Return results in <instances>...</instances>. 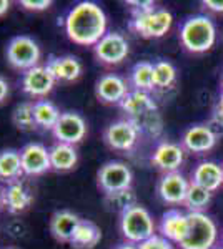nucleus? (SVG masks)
<instances>
[{
  "instance_id": "44",
  "label": "nucleus",
  "mask_w": 223,
  "mask_h": 249,
  "mask_svg": "<svg viewBox=\"0 0 223 249\" xmlns=\"http://www.w3.org/2000/svg\"><path fill=\"white\" fill-rule=\"evenodd\" d=\"M222 40H223V34H222Z\"/></svg>"
},
{
  "instance_id": "18",
  "label": "nucleus",
  "mask_w": 223,
  "mask_h": 249,
  "mask_svg": "<svg viewBox=\"0 0 223 249\" xmlns=\"http://www.w3.org/2000/svg\"><path fill=\"white\" fill-rule=\"evenodd\" d=\"M158 230H160V236H163L170 243L180 244L186 231H188V216H186V213L177 210V208L165 211L162 214Z\"/></svg>"
},
{
  "instance_id": "15",
  "label": "nucleus",
  "mask_w": 223,
  "mask_h": 249,
  "mask_svg": "<svg viewBox=\"0 0 223 249\" xmlns=\"http://www.w3.org/2000/svg\"><path fill=\"white\" fill-rule=\"evenodd\" d=\"M128 91H130V87L127 80L115 73L103 75L95 83V96L99 98V102L107 103V105H115V103L120 105Z\"/></svg>"
},
{
  "instance_id": "40",
  "label": "nucleus",
  "mask_w": 223,
  "mask_h": 249,
  "mask_svg": "<svg viewBox=\"0 0 223 249\" xmlns=\"http://www.w3.org/2000/svg\"><path fill=\"white\" fill-rule=\"evenodd\" d=\"M3 206V198H2V190H0V210H2Z\"/></svg>"
},
{
  "instance_id": "1",
  "label": "nucleus",
  "mask_w": 223,
  "mask_h": 249,
  "mask_svg": "<svg viewBox=\"0 0 223 249\" xmlns=\"http://www.w3.org/2000/svg\"><path fill=\"white\" fill-rule=\"evenodd\" d=\"M63 27L70 42L93 48L107 35V15L99 3L85 0L67 12Z\"/></svg>"
},
{
  "instance_id": "9",
  "label": "nucleus",
  "mask_w": 223,
  "mask_h": 249,
  "mask_svg": "<svg viewBox=\"0 0 223 249\" xmlns=\"http://www.w3.org/2000/svg\"><path fill=\"white\" fill-rule=\"evenodd\" d=\"M140 130L128 118L117 120L108 124L103 131V142L108 148L115 151H130L139 142Z\"/></svg>"
},
{
  "instance_id": "16",
  "label": "nucleus",
  "mask_w": 223,
  "mask_h": 249,
  "mask_svg": "<svg viewBox=\"0 0 223 249\" xmlns=\"http://www.w3.org/2000/svg\"><path fill=\"white\" fill-rule=\"evenodd\" d=\"M185 161V150L182 144L172 142H162L157 144L152 155V164L157 166L160 171L175 173L180 170V166Z\"/></svg>"
},
{
  "instance_id": "22",
  "label": "nucleus",
  "mask_w": 223,
  "mask_h": 249,
  "mask_svg": "<svg viewBox=\"0 0 223 249\" xmlns=\"http://www.w3.org/2000/svg\"><path fill=\"white\" fill-rule=\"evenodd\" d=\"M2 198L3 208H7L10 214H20V213L27 211L32 201H34L32 193L23 186L22 181L7 184L2 190Z\"/></svg>"
},
{
  "instance_id": "7",
  "label": "nucleus",
  "mask_w": 223,
  "mask_h": 249,
  "mask_svg": "<svg viewBox=\"0 0 223 249\" xmlns=\"http://www.w3.org/2000/svg\"><path fill=\"white\" fill-rule=\"evenodd\" d=\"M132 170L122 161H107L97 173V186L103 195L132 188Z\"/></svg>"
},
{
  "instance_id": "19",
  "label": "nucleus",
  "mask_w": 223,
  "mask_h": 249,
  "mask_svg": "<svg viewBox=\"0 0 223 249\" xmlns=\"http://www.w3.org/2000/svg\"><path fill=\"white\" fill-rule=\"evenodd\" d=\"M47 70L55 78V82H75L82 75V63L74 55H63V57H57L50 55L45 63Z\"/></svg>"
},
{
  "instance_id": "21",
  "label": "nucleus",
  "mask_w": 223,
  "mask_h": 249,
  "mask_svg": "<svg viewBox=\"0 0 223 249\" xmlns=\"http://www.w3.org/2000/svg\"><path fill=\"white\" fill-rule=\"evenodd\" d=\"M80 219L75 213L68 210L55 211L50 218V234L59 241V243H70L74 238L77 228L80 224Z\"/></svg>"
},
{
  "instance_id": "10",
  "label": "nucleus",
  "mask_w": 223,
  "mask_h": 249,
  "mask_svg": "<svg viewBox=\"0 0 223 249\" xmlns=\"http://www.w3.org/2000/svg\"><path fill=\"white\" fill-rule=\"evenodd\" d=\"M57 143L77 144L87 135V122L77 111H63L52 130Z\"/></svg>"
},
{
  "instance_id": "2",
  "label": "nucleus",
  "mask_w": 223,
  "mask_h": 249,
  "mask_svg": "<svg viewBox=\"0 0 223 249\" xmlns=\"http://www.w3.org/2000/svg\"><path fill=\"white\" fill-rule=\"evenodd\" d=\"M182 47L190 53H206L217 42V27L208 15H193L183 20L178 32Z\"/></svg>"
},
{
  "instance_id": "28",
  "label": "nucleus",
  "mask_w": 223,
  "mask_h": 249,
  "mask_svg": "<svg viewBox=\"0 0 223 249\" xmlns=\"http://www.w3.org/2000/svg\"><path fill=\"white\" fill-rule=\"evenodd\" d=\"M103 204L110 213L123 214L125 211L130 210L132 206H135V204H139V203H137L135 191H133L132 188H128V190H122V191L103 195Z\"/></svg>"
},
{
  "instance_id": "23",
  "label": "nucleus",
  "mask_w": 223,
  "mask_h": 249,
  "mask_svg": "<svg viewBox=\"0 0 223 249\" xmlns=\"http://www.w3.org/2000/svg\"><path fill=\"white\" fill-rule=\"evenodd\" d=\"M48 151H50V163L54 171L59 173L70 171L79 163V153H77L74 144L55 143Z\"/></svg>"
},
{
  "instance_id": "3",
  "label": "nucleus",
  "mask_w": 223,
  "mask_h": 249,
  "mask_svg": "<svg viewBox=\"0 0 223 249\" xmlns=\"http://www.w3.org/2000/svg\"><path fill=\"white\" fill-rule=\"evenodd\" d=\"M120 232L127 243L140 246L142 243L148 241L157 234L155 232V221L148 210L142 204H135L123 214H120Z\"/></svg>"
},
{
  "instance_id": "6",
  "label": "nucleus",
  "mask_w": 223,
  "mask_h": 249,
  "mask_svg": "<svg viewBox=\"0 0 223 249\" xmlns=\"http://www.w3.org/2000/svg\"><path fill=\"white\" fill-rule=\"evenodd\" d=\"M173 25V15L167 9L157 7L148 14L132 17L128 29L140 35L142 38H162L168 34Z\"/></svg>"
},
{
  "instance_id": "30",
  "label": "nucleus",
  "mask_w": 223,
  "mask_h": 249,
  "mask_svg": "<svg viewBox=\"0 0 223 249\" xmlns=\"http://www.w3.org/2000/svg\"><path fill=\"white\" fill-rule=\"evenodd\" d=\"M213 193L205 190V188L198 186V184L190 183L188 193H186L185 198V206L188 213H203L208 208L210 201H212Z\"/></svg>"
},
{
  "instance_id": "45",
  "label": "nucleus",
  "mask_w": 223,
  "mask_h": 249,
  "mask_svg": "<svg viewBox=\"0 0 223 249\" xmlns=\"http://www.w3.org/2000/svg\"><path fill=\"white\" fill-rule=\"evenodd\" d=\"M222 168H223V164H222Z\"/></svg>"
},
{
  "instance_id": "25",
  "label": "nucleus",
  "mask_w": 223,
  "mask_h": 249,
  "mask_svg": "<svg viewBox=\"0 0 223 249\" xmlns=\"http://www.w3.org/2000/svg\"><path fill=\"white\" fill-rule=\"evenodd\" d=\"M102 239V231L90 219H82L70 244L74 249H93Z\"/></svg>"
},
{
  "instance_id": "11",
  "label": "nucleus",
  "mask_w": 223,
  "mask_h": 249,
  "mask_svg": "<svg viewBox=\"0 0 223 249\" xmlns=\"http://www.w3.org/2000/svg\"><path fill=\"white\" fill-rule=\"evenodd\" d=\"M188 188H190V179H186L180 171L165 173L157 184V193L165 204L180 206V204L185 203Z\"/></svg>"
},
{
  "instance_id": "34",
  "label": "nucleus",
  "mask_w": 223,
  "mask_h": 249,
  "mask_svg": "<svg viewBox=\"0 0 223 249\" xmlns=\"http://www.w3.org/2000/svg\"><path fill=\"white\" fill-rule=\"evenodd\" d=\"M127 5H130L132 17H139V15L148 14V12L157 9V3L152 2V0H145V2H127Z\"/></svg>"
},
{
  "instance_id": "33",
  "label": "nucleus",
  "mask_w": 223,
  "mask_h": 249,
  "mask_svg": "<svg viewBox=\"0 0 223 249\" xmlns=\"http://www.w3.org/2000/svg\"><path fill=\"white\" fill-rule=\"evenodd\" d=\"M139 248L140 249H175L173 248V243H170L168 239H165L163 236H160V234H155L153 238L142 243Z\"/></svg>"
},
{
  "instance_id": "35",
  "label": "nucleus",
  "mask_w": 223,
  "mask_h": 249,
  "mask_svg": "<svg viewBox=\"0 0 223 249\" xmlns=\"http://www.w3.org/2000/svg\"><path fill=\"white\" fill-rule=\"evenodd\" d=\"M52 2L50 0H20V7L27 12H43L50 9Z\"/></svg>"
},
{
  "instance_id": "27",
  "label": "nucleus",
  "mask_w": 223,
  "mask_h": 249,
  "mask_svg": "<svg viewBox=\"0 0 223 249\" xmlns=\"http://www.w3.org/2000/svg\"><path fill=\"white\" fill-rule=\"evenodd\" d=\"M130 85L132 90L145 91V93H150L152 90H155V87H153V63H135L130 71Z\"/></svg>"
},
{
  "instance_id": "20",
  "label": "nucleus",
  "mask_w": 223,
  "mask_h": 249,
  "mask_svg": "<svg viewBox=\"0 0 223 249\" xmlns=\"http://www.w3.org/2000/svg\"><path fill=\"white\" fill-rule=\"evenodd\" d=\"M190 183L198 184L208 191H218L223 186V168L215 161H200L193 168Z\"/></svg>"
},
{
  "instance_id": "31",
  "label": "nucleus",
  "mask_w": 223,
  "mask_h": 249,
  "mask_svg": "<svg viewBox=\"0 0 223 249\" xmlns=\"http://www.w3.org/2000/svg\"><path fill=\"white\" fill-rule=\"evenodd\" d=\"M12 123L20 131H34L37 128L34 118V102H22L12 111Z\"/></svg>"
},
{
  "instance_id": "46",
  "label": "nucleus",
  "mask_w": 223,
  "mask_h": 249,
  "mask_svg": "<svg viewBox=\"0 0 223 249\" xmlns=\"http://www.w3.org/2000/svg\"><path fill=\"white\" fill-rule=\"evenodd\" d=\"M222 241H223V238H222Z\"/></svg>"
},
{
  "instance_id": "32",
  "label": "nucleus",
  "mask_w": 223,
  "mask_h": 249,
  "mask_svg": "<svg viewBox=\"0 0 223 249\" xmlns=\"http://www.w3.org/2000/svg\"><path fill=\"white\" fill-rule=\"evenodd\" d=\"M206 124H208L210 130H212L217 136L223 135V91L220 93V98H218L217 105H215L212 120H210Z\"/></svg>"
},
{
  "instance_id": "41",
  "label": "nucleus",
  "mask_w": 223,
  "mask_h": 249,
  "mask_svg": "<svg viewBox=\"0 0 223 249\" xmlns=\"http://www.w3.org/2000/svg\"><path fill=\"white\" fill-rule=\"evenodd\" d=\"M213 249H223V246H220V248H213Z\"/></svg>"
},
{
  "instance_id": "13",
  "label": "nucleus",
  "mask_w": 223,
  "mask_h": 249,
  "mask_svg": "<svg viewBox=\"0 0 223 249\" xmlns=\"http://www.w3.org/2000/svg\"><path fill=\"white\" fill-rule=\"evenodd\" d=\"M22 90L23 93H27L32 98H43L54 90L55 87V78L50 75V71L47 70L45 65L34 67L30 70L22 73Z\"/></svg>"
},
{
  "instance_id": "36",
  "label": "nucleus",
  "mask_w": 223,
  "mask_h": 249,
  "mask_svg": "<svg viewBox=\"0 0 223 249\" xmlns=\"http://www.w3.org/2000/svg\"><path fill=\"white\" fill-rule=\"evenodd\" d=\"M203 7L213 14H223V0H203Z\"/></svg>"
},
{
  "instance_id": "42",
  "label": "nucleus",
  "mask_w": 223,
  "mask_h": 249,
  "mask_svg": "<svg viewBox=\"0 0 223 249\" xmlns=\"http://www.w3.org/2000/svg\"><path fill=\"white\" fill-rule=\"evenodd\" d=\"M222 88H223V78H222Z\"/></svg>"
},
{
  "instance_id": "5",
  "label": "nucleus",
  "mask_w": 223,
  "mask_h": 249,
  "mask_svg": "<svg viewBox=\"0 0 223 249\" xmlns=\"http://www.w3.org/2000/svg\"><path fill=\"white\" fill-rule=\"evenodd\" d=\"M40 57H42V52L39 43L27 35L14 37L5 47V58L15 70L27 71L34 67H39Z\"/></svg>"
},
{
  "instance_id": "12",
  "label": "nucleus",
  "mask_w": 223,
  "mask_h": 249,
  "mask_svg": "<svg viewBox=\"0 0 223 249\" xmlns=\"http://www.w3.org/2000/svg\"><path fill=\"white\" fill-rule=\"evenodd\" d=\"M20 161L27 176H40L52 170L50 151L42 143H27L20 150Z\"/></svg>"
},
{
  "instance_id": "26",
  "label": "nucleus",
  "mask_w": 223,
  "mask_h": 249,
  "mask_svg": "<svg viewBox=\"0 0 223 249\" xmlns=\"http://www.w3.org/2000/svg\"><path fill=\"white\" fill-rule=\"evenodd\" d=\"M60 110L57 108L50 100H37L34 103V118L37 128L42 130H54V126L57 124L60 118Z\"/></svg>"
},
{
  "instance_id": "37",
  "label": "nucleus",
  "mask_w": 223,
  "mask_h": 249,
  "mask_svg": "<svg viewBox=\"0 0 223 249\" xmlns=\"http://www.w3.org/2000/svg\"><path fill=\"white\" fill-rule=\"evenodd\" d=\"M9 93H10L9 82H7V78H3L2 75H0V105L9 98Z\"/></svg>"
},
{
  "instance_id": "17",
  "label": "nucleus",
  "mask_w": 223,
  "mask_h": 249,
  "mask_svg": "<svg viewBox=\"0 0 223 249\" xmlns=\"http://www.w3.org/2000/svg\"><path fill=\"white\" fill-rule=\"evenodd\" d=\"M120 108L127 113V118L132 122L143 118L153 111H158V105L150 93L139 90H130L120 103Z\"/></svg>"
},
{
  "instance_id": "43",
  "label": "nucleus",
  "mask_w": 223,
  "mask_h": 249,
  "mask_svg": "<svg viewBox=\"0 0 223 249\" xmlns=\"http://www.w3.org/2000/svg\"><path fill=\"white\" fill-rule=\"evenodd\" d=\"M7 249H15V248H7Z\"/></svg>"
},
{
  "instance_id": "14",
  "label": "nucleus",
  "mask_w": 223,
  "mask_h": 249,
  "mask_svg": "<svg viewBox=\"0 0 223 249\" xmlns=\"http://www.w3.org/2000/svg\"><path fill=\"white\" fill-rule=\"evenodd\" d=\"M218 136L210 130L208 124H193L182 136V146L185 151L195 155H203L213 150Z\"/></svg>"
},
{
  "instance_id": "38",
  "label": "nucleus",
  "mask_w": 223,
  "mask_h": 249,
  "mask_svg": "<svg viewBox=\"0 0 223 249\" xmlns=\"http://www.w3.org/2000/svg\"><path fill=\"white\" fill-rule=\"evenodd\" d=\"M9 9H10L9 0H0V17H3V15L9 12Z\"/></svg>"
},
{
  "instance_id": "29",
  "label": "nucleus",
  "mask_w": 223,
  "mask_h": 249,
  "mask_svg": "<svg viewBox=\"0 0 223 249\" xmlns=\"http://www.w3.org/2000/svg\"><path fill=\"white\" fill-rule=\"evenodd\" d=\"M177 82V68L168 60L153 63V87L155 90H168Z\"/></svg>"
},
{
  "instance_id": "39",
  "label": "nucleus",
  "mask_w": 223,
  "mask_h": 249,
  "mask_svg": "<svg viewBox=\"0 0 223 249\" xmlns=\"http://www.w3.org/2000/svg\"><path fill=\"white\" fill-rule=\"evenodd\" d=\"M115 249H140V248H139V246H135V244L125 243V244H120V246H117Z\"/></svg>"
},
{
  "instance_id": "24",
  "label": "nucleus",
  "mask_w": 223,
  "mask_h": 249,
  "mask_svg": "<svg viewBox=\"0 0 223 249\" xmlns=\"http://www.w3.org/2000/svg\"><path fill=\"white\" fill-rule=\"evenodd\" d=\"M23 176L20 151L17 150H2L0 151V181L10 184L20 181Z\"/></svg>"
},
{
  "instance_id": "4",
  "label": "nucleus",
  "mask_w": 223,
  "mask_h": 249,
  "mask_svg": "<svg viewBox=\"0 0 223 249\" xmlns=\"http://www.w3.org/2000/svg\"><path fill=\"white\" fill-rule=\"evenodd\" d=\"M188 231L178 246L182 249H213L218 239V228L205 213H186Z\"/></svg>"
},
{
  "instance_id": "8",
  "label": "nucleus",
  "mask_w": 223,
  "mask_h": 249,
  "mask_svg": "<svg viewBox=\"0 0 223 249\" xmlns=\"http://www.w3.org/2000/svg\"><path fill=\"white\" fill-rule=\"evenodd\" d=\"M130 53L127 38L119 32H107V35L93 47V55L100 63L108 67L120 65Z\"/></svg>"
}]
</instances>
